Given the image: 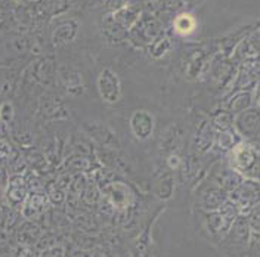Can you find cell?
<instances>
[{
  "instance_id": "cell-1",
  "label": "cell",
  "mask_w": 260,
  "mask_h": 257,
  "mask_svg": "<svg viewBox=\"0 0 260 257\" xmlns=\"http://www.w3.org/2000/svg\"><path fill=\"white\" fill-rule=\"evenodd\" d=\"M232 166L237 172L250 177L260 175V146L240 142L232 149Z\"/></svg>"
},
{
  "instance_id": "cell-2",
  "label": "cell",
  "mask_w": 260,
  "mask_h": 257,
  "mask_svg": "<svg viewBox=\"0 0 260 257\" xmlns=\"http://www.w3.org/2000/svg\"><path fill=\"white\" fill-rule=\"evenodd\" d=\"M98 92L104 102L114 105L121 99V84L118 76L111 68L102 70L98 77Z\"/></svg>"
},
{
  "instance_id": "cell-3",
  "label": "cell",
  "mask_w": 260,
  "mask_h": 257,
  "mask_svg": "<svg viewBox=\"0 0 260 257\" xmlns=\"http://www.w3.org/2000/svg\"><path fill=\"white\" fill-rule=\"evenodd\" d=\"M102 192L111 201L114 209L120 210V211L132 209V206L135 203V195L132 192V189L127 185H124L118 180H114L113 183L105 186L102 189Z\"/></svg>"
},
{
  "instance_id": "cell-4",
  "label": "cell",
  "mask_w": 260,
  "mask_h": 257,
  "mask_svg": "<svg viewBox=\"0 0 260 257\" xmlns=\"http://www.w3.org/2000/svg\"><path fill=\"white\" fill-rule=\"evenodd\" d=\"M130 132L138 141H146L152 136L155 127V118L145 110H136L129 120Z\"/></svg>"
},
{
  "instance_id": "cell-5",
  "label": "cell",
  "mask_w": 260,
  "mask_h": 257,
  "mask_svg": "<svg viewBox=\"0 0 260 257\" xmlns=\"http://www.w3.org/2000/svg\"><path fill=\"white\" fill-rule=\"evenodd\" d=\"M39 113L46 120H65V118H68V108L55 97L42 98Z\"/></svg>"
},
{
  "instance_id": "cell-6",
  "label": "cell",
  "mask_w": 260,
  "mask_h": 257,
  "mask_svg": "<svg viewBox=\"0 0 260 257\" xmlns=\"http://www.w3.org/2000/svg\"><path fill=\"white\" fill-rule=\"evenodd\" d=\"M27 183H25V177L24 175H12L9 179V185H8V201L11 206H16V204H24L27 200Z\"/></svg>"
},
{
  "instance_id": "cell-7",
  "label": "cell",
  "mask_w": 260,
  "mask_h": 257,
  "mask_svg": "<svg viewBox=\"0 0 260 257\" xmlns=\"http://www.w3.org/2000/svg\"><path fill=\"white\" fill-rule=\"evenodd\" d=\"M260 124V113L257 110H245L235 118V130L241 135L250 136L257 132Z\"/></svg>"
},
{
  "instance_id": "cell-8",
  "label": "cell",
  "mask_w": 260,
  "mask_h": 257,
  "mask_svg": "<svg viewBox=\"0 0 260 257\" xmlns=\"http://www.w3.org/2000/svg\"><path fill=\"white\" fill-rule=\"evenodd\" d=\"M216 141V128L211 121H204L195 136V149L198 152H207Z\"/></svg>"
},
{
  "instance_id": "cell-9",
  "label": "cell",
  "mask_w": 260,
  "mask_h": 257,
  "mask_svg": "<svg viewBox=\"0 0 260 257\" xmlns=\"http://www.w3.org/2000/svg\"><path fill=\"white\" fill-rule=\"evenodd\" d=\"M87 132L90 133V136L96 142H99V144L102 145V146H105V148H110L111 149V148H118L120 146L117 138H115V135L111 132V128L104 126V124L95 123V124H92V126L87 127Z\"/></svg>"
},
{
  "instance_id": "cell-10",
  "label": "cell",
  "mask_w": 260,
  "mask_h": 257,
  "mask_svg": "<svg viewBox=\"0 0 260 257\" xmlns=\"http://www.w3.org/2000/svg\"><path fill=\"white\" fill-rule=\"evenodd\" d=\"M48 206V200L45 195L42 194H31L27 197L24 207H22V213L27 219H34L37 214L43 213V210Z\"/></svg>"
},
{
  "instance_id": "cell-11",
  "label": "cell",
  "mask_w": 260,
  "mask_h": 257,
  "mask_svg": "<svg viewBox=\"0 0 260 257\" xmlns=\"http://www.w3.org/2000/svg\"><path fill=\"white\" fill-rule=\"evenodd\" d=\"M40 228L32 223V222H25L24 225L19 228L16 240L21 245H36L39 238H40Z\"/></svg>"
},
{
  "instance_id": "cell-12",
  "label": "cell",
  "mask_w": 260,
  "mask_h": 257,
  "mask_svg": "<svg viewBox=\"0 0 260 257\" xmlns=\"http://www.w3.org/2000/svg\"><path fill=\"white\" fill-rule=\"evenodd\" d=\"M76 33H77V24H76L74 21H70V22H67V24L59 25V27L55 30V33H53V36H52L53 45H55V46H62L65 43L71 42V40L74 39Z\"/></svg>"
},
{
  "instance_id": "cell-13",
  "label": "cell",
  "mask_w": 260,
  "mask_h": 257,
  "mask_svg": "<svg viewBox=\"0 0 260 257\" xmlns=\"http://www.w3.org/2000/svg\"><path fill=\"white\" fill-rule=\"evenodd\" d=\"M92 169L90 160L83 154H73L64 161V170L68 173H80Z\"/></svg>"
},
{
  "instance_id": "cell-14",
  "label": "cell",
  "mask_w": 260,
  "mask_h": 257,
  "mask_svg": "<svg viewBox=\"0 0 260 257\" xmlns=\"http://www.w3.org/2000/svg\"><path fill=\"white\" fill-rule=\"evenodd\" d=\"M216 142H217V146L220 149H223V151H232L241 141H240V135L237 133V130L229 128V130L219 132V135L216 136Z\"/></svg>"
},
{
  "instance_id": "cell-15",
  "label": "cell",
  "mask_w": 260,
  "mask_h": 257,
  "mask_svg": "<svg viewBox=\"0 0 260 257\" xmlns=\"http://www.w3.org/2000/svg\"><path fill=\"white\" fill-rule=\"evenodd\" d=\"M81 201L87 206H95V204H99L101 198H102V191L98 188V185L95 182L89 180L87 186L84 188V191L81 192L80 195Z\"/></svg>"
},
{
  "instance_id": "cell-16",
  "label": "cell",
  "mask_w": 260,
  "mask_h": 257,
  "mask_svg": "<svg viewBox=\"0 0 260 257\" xmlns=\"http://www.w3.org/2000/svg\"><path fill=\"white\" fill-rule=\"evenodd\" d=\"M211 124L216 130L223 132V130H229L235 126V118L229 111H219V113L214 114Z\"/></svg>"
},
{
  "instance_id": "cell-17",
  "label": "cell",
  "mask_w": 260,
  "mask_h": 257,
  "mask_svg": "<svg viewBox=\"0 0 260 257\" xmlns=\"http://www.w3.org/2000/svg\"><path fill=\"white\" fill-rule=\"evenodd\" d=\"M250 105H251V95L247 92H240L231 99L229 111L231 113H243L250 108Z\"/></svg>"
},
{
  "instance_id": "cell-18",
  "label": "cell",
  "mask_w": 260,
  "mask_h": 257,
  "mask_svg": "<svg viewBox=\"0 0 260 257\" xmlns=\"http://www.w3.org/2000/svg\"><path fill=\"white\" fill-rule=\"evenodd\" d=\"M76 226L79 228V231L87 235H93L99 231V225H98L96 219L89 216V214H79L76 219Z\"/></svg>"
},
{
  "instance_id": "cell-19",
  "label": "cell",
  "mask_w": 260,
  "mask_h": 257,
  "mask_svg": "<svg viewBox=\"0 0 260 257\" xmlns=\"http://www.w3.org/2000/svg\"><path fill=\"white\" fill-rule=\"evenodd\" d=\"M223 204V192L219 191V189H213L204 195V200H203V206L204 209L207 210H214L217 207H220Z\"/></svg>"
},
{
  "instance_id": "cell-20",
  "label": "cell",
  "mask_w": 260,
  "mask_h": 257,
  "mask_svg": "<svg viewBox=\"0 0 260 257\" xmlns=\"http://www.w3.org/2000/svg\"><path fill=\"white\" fill-rule=\"evenodd\" d=\"M89 183V179L87 176L80 172V173H74L73 179H71V183H70V192L76 194V195H81V192L84 191V188L87 186Z\"/></svg>"
},
{
  "instance_id": "cell-21",
  "label": "cell",
  "mask_w": 260,
  "mask_h": 257,
  "mask_svg": "<svg viewBox=\"0 0 260 257\" xmlns=\"http://www.w3.org/2000/svg\"><path fill=\"white\" fill-rule=\"evenodd\" d=\"M175 27H176V31L180 33L182 36H185V34L192 31V28H194V19H192V16L185 15V14H183V15H180L176 18Z\"/></svg>"
},
{
  "instance_id": "cell-22",
  "label": "cell",
  "mask_w": 260,
  "mask_h": 257,
  "mask_svg": "<svg viewBox=\"0 0 260 257\" xmlns=\"http://www.w3.org/2000/svg\"><path fill=\"white\" fill-rule=\"evenodd\" d=\"M15 117V108L11 102H3L0 105V123H3L5 126H11Z\"/></svg>"
},
{
  "instance_id": "cell-23",
  "label": "cell",
  "mask_w": 260,
  "mask_h": 257,
  "mask_svg": "<svg viewBox=\"0 0 260 257\" xmlns=\"http://www.w3.org/2000/svg\"><path fill=\"white\" fill-rule=\"evenodd\" d=\"M27 163L36 169H43L45 166H48V157H45L40 151L27 149Z\"/></svg>"
},
{
  "instance_id": "cell-24",
  "label": "cell",
  "mask_w": 260,
  "mask_h": 257,
  "mask_svg": "<svg viewBox=\"0 0 260 257\" xmlns=\"http://www.w3.org/2000/svg\"><path fill=\"white\" fill-rule=\"evenodd\" d=\"M55 245H58V238L55 237V234L46 232V234H42V235H40L39 241L36 244V248H37L39 251H43V250L52 248V247H55Z\"/></svg>"
},
{
  "instance_id": "cell-25",
  "label": "cell",
  "mask_w": 260,
  "mask_h": 257,
  "mask_svg": "<svg viewBox=\"0 0 260 257\" xmlns=\"http://www.w3.org/2000/svg\"><path fill=\"white\" fill-rule=\"evenodd\" d=\"M169 48H170V42L167 39H158L149 46V53L154 58H160L169 50Z\"/></svg>"
},
{
  "instance_id": "cell-26",
  "label": "cell",
  "mask_w": 260,
  "mask_h": 257,
  "mask_svg": "<svg viewBox=\"0 0 260 257\" xmlns=\"http://www.w3.org/2000/svg\"><path fill=\"white\" fill-rule=\"evenodd\" d=\"M65 198H67V194L64 189L58 188L56 185L50 188L49 191V201L53 204V206H61L65 203Z\"/></svg>"
},
{
  "instance_id": "cell-27",
  "label": "cell",
  "mask_w": 260,
  "mask_h": 257,
  "mask_svg": "<svg viewBox=\"0 0 260 257\" xmlns=\"http://www.w3.org/2000/svg\"><path fill=\"white\" fill-rule=\"evenodd\" d=\"M173 191V179L172 177H164L160 185H158V189H157V195L161 198V200H166L170 197V194Z\"/></svg>"
},
{
  "instance_id": "cell-28",
  "label": "cell",
  "mask_w": 260,
  "mask_h": 257,
  "mask_svg": "<svg viewBox=\"0 0 260 257\" xmlns=\"http://www.w3.org/2000/svg\"><path fill=\"white\" fill-rule=\"evenodd\" d=\"M64 257H92L90 253L84 248H80L76 244L67 245L64 248Z\"/></svg>"
},
{
  "instance_id": "cell-29",
  "label": "cell",
  "mask_w": 260,
  "mask_h": 257,
  "mask_svg": "<svg viewBox=\"0 0 260 257\" xmlns=\"http://www.w3.org/2000/svg\"><path fill=\"white\" fill-rule=\"evenodd\" d=\"M40 253L32 245H21L15 250V257H39Z\"/></svg>"
},
{
  "instance_id": "cell-30",
  "label": "cell",
  "mask_w": 260,
  "mask_h": 257,
  "mask_svg": "<svg viewBox=\"0 0 260 257\" xmlns=\"http://www.w3.org/2000/svg\"><path fill=\"white\" fill-rule=\"evenodd\" d=\"M15 142L19 146H22L24 149H31L32 146H34V141H32V136L28 133V132H25V133H19V135H16L15 138Z\"/></svg>"
},
{
  "instance_id": "cell-31",
  "label": "cell",
  "mask_w": 260,
  "mask_h": 257,
  "mask_svg": "<svg viewBox=\"0 0 260 257\" xmlns=\"http://www.w3.org/2000/svg\"><path fill=\"white\" fill-rule=\"evenodd\" d=\"M39 257H64V248L61 245H55L52 248L40 251V256Z\"/></svg>"
},
{
  "instance_id": "cell-32",
  "label": "cell",
  "mask_w": 260,
  "mask_h": 257,
  "mask_svg": "<svg viewBox=\"0 0 260 257\" xmlns=\"http://www.w3.org/2000/svg\"><path fill=\"white\" fill-rule=\"evenodd\" d=\"M167 163H169V166H170L172 169H176V167H179V163H180V160H179V157L176 155V154H172V155H169V157H167Z\"/></svg>"
},
{
  "instance_id": "cell-33",
  "label": "cell",
  "mask_w": 260,
  "mask_h": 257,
  "mask_svg": "<svg viewBox=\"0 0 260 257\" xmlns=\"http://www.w3.org/2000/svg\"><path fill=\"white\" fill-rule=\"evenodd\" d=\"M92 257H110V254L105 251V250H102V248H95L93 250V253L90 254Z\"/></svg>"
},
{
  "instance_id": "cell-34",
  "label": "cell",
  "mask_w": 260,
  "mask_h": 257,
  "mask_svg": "<svg viewBox=\"0 0 260 257\" xmlns=\"http://www.w3.org/2000/svg\"><path fill=\"white\" fill-rule=\"evenodd\" d=\"M256 102H257V105L260 107V83L259 86H257V90H256Z\"/></svg>"
},
{
  "instance_id": "cell-35",
  "label": "cell",
  "mask_w": 260,
  "mask_h": 257,
  "mask_svg": "<svg viewBox=\"0 0 260 257\" xmlns=\"http://www.w3.org/2000/svg\"><path fill=\"white\" fill-rule=\"evenodd\" d=\"M16 2H18V0H16Z\"/></svg>"
}]
</instances>
